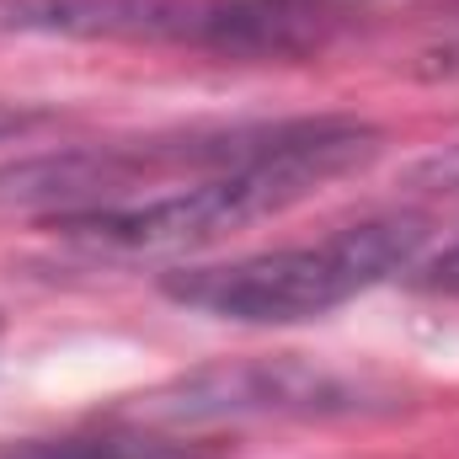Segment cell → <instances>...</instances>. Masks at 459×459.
Listing matches in <instances>:
<instances>
[{
	"label": "cell",
	"instance_id": "obj_3",
	"mask_svg": "<svg viewBox=\"0 0 459 459\" xmlns=\"http://www.w3.org/2000/svg\"><path fill=\"white\" fill-rule=\"evenodd\" d=\"M5 32L193 43L220 54H305L321 43V0H5Z\"/></svg>",
	"mask_w": 459,
	"mask_h": 459
},
{
	"label": "cell",
	"instance_id": "obj_1",
	"mask_svg": "<svg viewBox=\"0 0 459 459\" xmlns=\"http://www.w3.org/2000/svg\"><path fill=\"white\" fill-rule=\"evenodd\" d=\"M379 128L347 113H321L305 117V128L246 166L214 171L204 182L139 198V204H117V209H86V214H59L54 230L102 251H193V246H214L235 230L262 225L289 214L294 204L316 198L326 182H342L352 171H363L379 155Z\"/></svg>",
	"mask_w": 459,
	"mask_h": 459
},
{
	"label": "cell",
	"instance_id": "obj_7",
	"mask_svg": "<svg viewBox=\"0 0 459 459\" xmlns=\"http://www.w3.org/2000/svg\"><path fill=\"white\" fill-rule=\"evenodd\" d=\"M0 342H5V321H0Z\"/></svg>",
	"mask_w": 459,
	"mask_h": 459
},
{
	"label": "cell",
	"instance_id": "obj_6",
	"mask_svg": "<svg viewBox=\"0 0 459 459\" xmlns=\"http://www.w3.org/2000/svg\"><path fill=\"white\" fill-rule=\"evenodd\" d=\"M43 117L48 113H38V108H5V102H0V139H22V134H32Z\"/></svg>",
	"mask_w": 459,
	"mask_h": 459
},
{
	"label": "cell",
	"instance_id": "obj_4",
	"mask_svg": "<svg viewBox=\"0 0 459 459\" xmlns=\"http://www.w3.org/2000/svg\"><path fill=\"white\" fill-rule=\"evenodd\" d=\"M363 385H352L332 368H310L294 358L267 363H230V368H198L177 385L144 395L139 417L155 422H225V417H332L358 411Z\"/></svg>",
	"mask_w": 459,
	"mask_h": 459
},
{
	"label": "cell",
	"instance_id": "obj_5",
	"mask_svg": "<svg viewBox=\"0 0 459 459\" xmlns=\"http://www.w3.org/2000/svg\"><path fill=\"white\" fill-rule=\"evenodd\" d=\"M417 283H422V289H433V294L459 299V240L449 246V251H438L433 262H417Z\"/></svg>",
	"mask_w": 459,
	"mask_h": 459
},
{
	"label": "cell",
	"instance_id": "obj_2",
	"mask_svg": "<svg viewBox=\"0 0 459 459\" xmlns=\"http://www.w3.org/2000/svg\"><path fill=\"white\" fill-rule=\"evenodd\" d=\"M428 230L411 214L358 220L321 240L273 246L230 262H187L160 278V294L193 316L230 326H305L352 305L395 273H411Z\"/></svg>",
	"mask_w": 459,
	"mask_h": 459
},
{
	"label": "cell",
	"instance_id": "obj_8",
	"mask_svg": "<svg viewBox=\"0 0 459 459\" xmlns=\"http://www.w3.org/2000/svg\"><path fill=\"white\" fill-rule=\"evenodd\" d=\"M321 5H332V0H321Z\"/></svg>",
	"mask_w": 459,
	"mask_h": 459
}]
</instances>
